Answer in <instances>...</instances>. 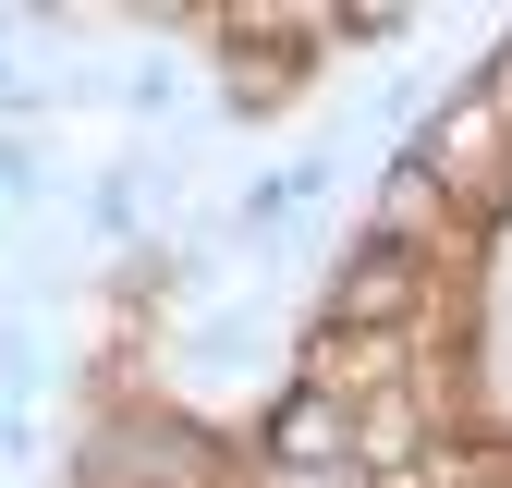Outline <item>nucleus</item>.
<instances>
[{
	"mask_svg": "<svg viewBox=\"0 0 512 488\" xmlns=\"http://www.w3.org/2000/svg\"><path fill=\"white\" fill-rule=\"evenodd\" d=\"M439 305V257H403V244H342L330 281H317V354L330 342H415V318Z\"/></svg>",
	"mask_w": 512,
	"mask_h": 488,
	"instance_id": "f257e3e1",
	"label": "nucleus"
},
{
	"mask_svg": "<svg viewBox=\"0 0 512 488\" xmlns=\"http://www.w3.org/2000/svg\"><path fill=\"white\" fill-rule=\"evenodd\" d=\"M244 464H269V476H317V464H354V403L330 379H281V403L256 415V452Z\"/></svg>",
	"mask_w": 512,
	"mask_h": 488,
	"instance_id": "f03ea898",
	"label": "nucleus"
},
{
	"mask_svg": "<svg viewBox=\"0 0 512 488\" xmlns=\"http://www.w3.org/2000/svg\"><path fill=\"white\" fill-rule=\"evenodd\" d=\"M354 232H366V244H403V257H439V244L464 232V196H452L415 147H391V171H378V196H366Z\"/></svg>",
	"mask_w": 512,
	"mask_h": 488,
	"instance_id": "7ed1b4c3",
	"label": "nucleus"
},
{
	"mask_svg": "<svg viewBox=\"0 0 512 488\" xmlns=\"http://www.w3.org/2000/svg\"><path fill=\"white\" fill-rule=\"evenodd\" d=\"M49 391V354H37V330L25 318H0V403H37Z\"/></svg>",
	"mask_w": 512,
	"mask_h": 488,
	"instance_id": "20e7f679",
	"label": "nucleus"
},
{
	"mask_svg": "<svg viewBox=\"0 0 512 488\" xmlns=\"http://www.w3.org/2000/svg\"><path fill=\"white\" fill-rule=\"evenodd\" d=\"M0 196H37V159H25V135H0Z\"/></svg>",
	"mask_w": 512,
	"mask_h": 488,
	"instance_id": "39448f33",
	"label": "nucleus"
}]
</instances>
